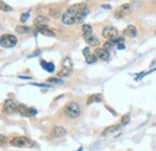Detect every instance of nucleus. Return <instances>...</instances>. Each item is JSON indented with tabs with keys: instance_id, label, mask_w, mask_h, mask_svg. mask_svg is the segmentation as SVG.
Instances as JSON below:
<instances>
[{
	"instance_id": "obj_2",
	"label": "nucleus",
	"mask_w": 156,
	"mask_h": 151,
	"mask_svg": "<svg viewBox=\"0 0 156 151\" xmlns=\"http://www.w3.org/2000/svg\"><path fill=\"white\" fill-rule=\"evenodd\" d=\"M81 113H82V107L78 102H70L64 108V114L68 119H76L81 115Z\"/></svg>"
},
{
	"instance_id": "obj_24",
	"label": "nucleus",
	"mask_w": 156,
	"mask_h": 151,
	"mask_svg": "<svg viewBox=\"0 0 156 151\" xmlns=\"http://www.w3.org/2000/svg\"><path fill=\"white\" fill-rule=\"evenodd\" d=\"M113 44H114V42L109 40V41H107V42H106V43L103 44V48H105V49H107V51L109 52V49H111V48L113 47Z\"/></svg>"
},
{
	"instance_id": "obj_13",
	"label": "nucleus",
	"mask_w": 156,
	"mask_h": 151,
	"mask_svg": "<svg viewBox=\"0 0 156 151\" xmlns=\"http://www.w3.org/2000/svg\"><path fill=\"white\" fill-rule=\"evenodd\" d=\"M120 127H121V125H112V126H108V127H106L103 131H102V136L105 137V136H108V134H111V133H114V132H117L118 130H120Z\"/></svg>"
},
{
	"instance_id": "obj_30",
	"label": "nucleus",
	"mask_w": 156,
	"mask_h": 151,
	"mask_svg": "<svg viewBox=\"0 0 156 151\" xmlns=\"http://www.w3.org/2000/svg\"><path fill=\"white\" fill-rule=\"evenodd\" d=\"M48 82H53V83H60V80H59V79H57V78H49V79H48Z\"/></svg>"
},
{
	"instance_id": "obj_29",
	"label": "nucleus",
	"mask_w": 156,
	"mask_h": 151,
	"mask_svg": "<svg viewBox=\"0 0 156 151\" xmlns=\"http://www.w3.org/2000/svg\"><path fill=\"white\" fill-rule=\"evenodd\" d=\"M49 13H51V16H52V17H54V18L59 16V11H58V10H55V11H54V10H51V12H49Z\"/></svg>"
},
{
	"instance_id": "obj_18",
	"label": "nucleus",
	"mask_w": 156,
	"mask_h": 151,
	"mask_svg": "<svg viewBox=\"0 0 156 151\" xmlns=\"http://www.w3.org/2000/svg\"><path fill=\"white\" fill-rule=\"evenodd\" d=\"M62 68H66V70H68V71H72V68H73V62H72V60H71L68 57H66V58L62 60Z\"/></svg>"
},
{
	"instance_id": "obj_21",
	"label": "nucleus",
	"mask_w": 156,
	"mask_h": 151,
	"mask_svg": "<svg viewBox=\"0 0 156 151\" xmlns=\"http://www.w3.org/2000/svg\"><path fill=\"white\" fill-rule=\"evenodd\" d=\"M16 31L18 34H28L30 31V28L27 25H18V27H16Z\"/></svg>"
},
{
	"instance_id": "obj_5",
	"label": "nucleus",
	"mask_w": 156,
	"mask_h": 151,
	"mask_svg": "<svg viewBox=\"0 0 156 151\" xmlns=\"http://www.w3.org/2000/svg\"><path fill=\"white\" fill-rule=\"evenodd\" d=\"M18 106L19 103L15 102L13 100H6L4 103V110L7 114H16L18 113Z\"/></svg>"
},
{
	"instance_id": "obj_3",
	"label": "nucleus",
	"mask_w": 156,
	"mask_h": 151,
	"mask_svg": "<svg viewBox=\"0 0 156 151\" xmlns=\"http://www.w3.org/2000/svg\"><path fill=\"white\" fill-rule=\"evenodd\" d=\"M11 145L17 146V148H34L35 146V142L31 140L27 137H16L11 140Z\"/></svg>"
},
{
	"instance_id": "obj_19",
	"label": "nucleus",
	"mask_w": 156,
	"mask_h": 151,
	"mask_svg": "<svg viewBox=\"0 0 156 151\" xmlns=\"http://www.w3.org/2000/svg\"><path fill=\"white\" fill-rule=\"evenodd\" d=\"M41 65H42V67H43L46 71H48V72H53L54 68H55V66H54L53 62H47V61L41 60Z\"/></svg>"
},
{
	"instance_id": "obj_11",
	"label": "nucleus",
	"mask_w": 156,
	"mask_h": 151,
	"mask_svg": "<svg viewBox=\"0 0 156 151\" xmlns=\"http://www.w3.org/2000/svg\"><path fill=\"white\" fill-rule=\"evenodd\" d=\"M82 32H83L84 41H87L89 37H91V36H93V28H91V25H90V24H83Z\"/></svg>"
},
{
	"instance_id": "obj_33",
	"label": "nucleus",
	"mask_w": 156,
	"mask_h": 151,
	"mask_svg": "<svg viewBox=\"0 0 156 151\" xmlns=\"http://www.w3.org/2000/svg\"><path fill=\"white\" fill-rule=\"evenodd\" d=\"M155 1H156V0H155Z\"/></svg>"
},
{
	"instance_id": "obj_15",
	"label": "nucleus",
	"mask_w": 156,
	"mask_h": 151,
	"mask_svg": "<svg viewBox=\"0 0 156 151\" xmlns=\"http://www.w3.org/2000/svg\"><path fill=\"white\" fill-rule=\"evenodd\" d=\"M89 13V8L87 7V6H84L81 11H79V13H78V16H77V21H76V23H81V22H83V19L87 17V15Z\"/></svg>"
},
{
	"instance_id": "obj_26",
	"label": "nucleus",
	"mask_w": 156,
	"mask_h": 151,
	"mask_svg": "<svg viewBox=\"0 0 156 151\" xmlns=\"http://www.w3.org/2000/svg\"><path fill=\"white\" fill-rule=\"evenodd\" d=\"M123 16H124V11H123L121 8L117 10V11H115V13H114V17H115V18H121Z\"/></svg>"
},
{
	"instance_id": "obj_6",
	"label": "nucleus",
	"mask_w": 156,
	"mask_h": 151,
	"mask_svg": "<svg viewBox=\"0 0 156 151\" xmlns=\"http://www.w3.org/2000/svg\"><path fill=\"white\" fill-rule=\"evenodd\" d=\"M118 30H117V28H114V27H106V28H103V30H102V36L105 37V38H107L108 41L111 40V41H113V40H115L117 37H118Z\"/></svg>"
},
{
	"instance_id": "obj_14",
	"label": "nucleus",
	"mask_w": 156,
	"mask_h": 151,
	"mask_svg": "<svg viewBox=\"0 0 156 151\" xmlns=\"http://www.w3.org/2000/svg\"><path fill=\"white\" fill-rule=\"evenodd\" d=\"M37 30L40 34L45 35V36H48V37H55V32L49 29L48 27H41V28H37Z\"/></svg>"
},
{
	"instance_id": "obj_4",
	"label": "nucleus",
	"mask_w": 156,
	"mask_h": 151,
	"mask_svg": "<svg viewBox=\"0 0 156 151\" xmlns=\"http://www.w3.org/2000/svg\"><path fill=\"white\" fill-rule=\"evenodd\" d=\"M17 42H18L17 37L11 35V34H5L0 38V43H1V46L4 48H12V47H15L17 44Z\"/></svg>"
},
{
	"instance_id": "obj_12",
	"label": "nucleus",
	"mask_w": 156,
	"mask_h": 151,
	"mask_svg": "<svg viewBox=\"0 0 156 151\" xmlns=\"http://www.w3.org/2000/svg\"><path fill=\"white\" fill-rule=\"evenodd\" d=\"M47 23H48V18H47V17H45V16H38V17H36V18H35V21H34V24H35L37 28L46 27V25H47Z\"/></svg>"
},
{
	"instance_id": "obj_10",
	"label": "nucleus",
	"mask_w": 156,
	"mask_h": 151,
	"mask_svg": "<svg viewBox=\"0 0 156 151\" xmlns=\"http://www.w3.org/2000/svg\"><path fill=\"white\" fill-rule=\"evenodd\" d=\"M83 54L85 55V61L88 62V64H94V62H96L97 60V57L95 55V53H90V51H89V48H85L84 51H83Z\"/></svg>"
},
{
	"instance_id": "obj_20",
	"label": "nucleus",
	"mask_w": 156,
	"mask_h": 151,
	"mask_svg": "<svg viewBox=\"0 0 156 151\" xmlns=\"http://www.w3.org/2000/svg\"><path fill=\"white\" fill-rule=\"evenodd\" d=\"M85 42H87V44H88V46H90V47H98V46H100V41H98L94 35L91 36V37H89Z\"/></svg>"
},
{
	"instance_id": "obj_8",
	"label": "nucleus",
	"mask_w": 156,
	"mask_h": 151,
	"mask_svg": "<svg viewBox=\"0 0 156 151\" xmlns=\"http://www.w3.org/2000/svg\"><path fill=\"white\" fill-rule=\"evenodd\" d=\"M95 55L97 57V59H101L103 61L109 59V52L105 48H96L95 49Z\"/></svg>"
},
{
	"instance_id": "obj_31",
	"label": "nucleus",
	"mask_w": 156,
	"mask_h": 151,
	"mask_svg": "<svg viewBox=\"0 0 156 151\" xmlns=\"http://www.w3.org/2000/svg\"><path fill=\"white\" fill-rule=\"evenodd\" d=\"M124 44L123 43H118V49H124Z\"/></svg>"
},
{
	"instance_id": "obj_9",
	"label": "nucleus",
	"mask_w": 156,
	"mask_h": 151,
	"mask_svg": "<svg viewBox=\"0 0 156 151\" xmlns=\"http://www.w3.org/2000/svg\"><path fill=\"white\" fill-rule=\"evenodd\" d=\"M66 134V130L61 126H55L52 131H51V136L53 138H61Z\"/></svg>"
},
{
	"instance_id": "obj_23",
	"label": "nucleus",
	"mask_w": 156,
	"mask_h": 151,
	"mask_svg": "<svg viewBox=\"0 0 156 151\" xmlns=\"http://www.w3.org/2000/svg\"><path fill=\"white\" fill-rule=\"evenodd\" d=\"M0 6H1V10H2V11H7V12H11V11L13 10V8H12V7L10 6V5H6V4L4 2V1H1V2H0Z\"/></svg>"
},
{
	"instance_id": "obj_27",
	"label": "nucleus",
	"mask_w": 156,
	"mask_h": 151,
	"mask_svg": "<svg viewBox=\"0 0 156 151\" xmlns=\"http://www.w3.org/2000/svg\"><path fill=\"white\" fill-rule=\"evenodd\" d=\"M120 8L125 12V11H130V10L132 8V6H131L130 4H124V5H121V6H120Z\"/></svg>"
},
{
	"instance_id": "obj_7",
	"label": "nucleus",
	"mask_w": 156,
	"mask_h": 151,
	"mask_svg": "<svg viewBox=\"0 0 156 151\" xmlns=\"http://www.w3.org/2000/svg\"><path fill=\"white\" fill-rule=\"evenodd\" d=\"M18 113L21 114V115H23V117H34V115H36V109L35 108H29V107H25L24 104H21L19 103V106H18Z\"/></svg>"
},
{
	"instance_id": "obj_32",
	"label": "nucleus",
	"mask_w": 156,
	"mask_h": 151,
	"mask_svg": "<svg viewBox=\"0 0 156 151\" xmlns=\"http://www.w3.org/2000/svg\"><path fill=\"white\" fill-rule=\"evenodd\" d=\"M106 108H107V109H108L109 112H112V113H113V115H117V113H115V112H114V110H113L112 108H109V107H106Z\"/></svg>"
},
{
	"instance_id": "obj_28",
	"label": "nucleus",
	"mask_w": 156,
	"mask_h": 151,
	"mask_svg": "<svg viewBox=\"0 0 156 151\" xmlns=\"http://www.w3.org/2000/svg\"><path fill=\"white\" fill-rule=\"evenodd\" d=\"M28 18H29V13H23V15L21 16V22H22V23H25V22L28 21Z\"/></svg>"
},
{
	"instance_id": "obj_16",
	"label": "nucleus",
	"mask_w": 156,
	"mask_h": 151,
	"mask_svg": "<svg viewBox=\"0 0 156 151\" xmlns=\"http://www.w3.org/2000/svg\"><path fill=\"white\" fill-rule=\"evenodd\" d=\"M124 35H127V36H130V37H136V36H137V29H136V27L128 25L124 30Z\"/></svg>"
},
{
	"instance_id": "obj_25",
	"label": "nucleus",
	"mask_w": 156,
	"mask_h": 151,
	"mask_svg": "<svg viewBox=\"0 0 156 151\" xmlns=\"http://www.w3.org/2000/svg\"><path fill=\"white\" fill-rule=\"evenodd\" d=\"M130 122V117L126 114V115H124L123 118H121V121H120V123L123 125V126H125V125H127Z\"/></svg>"
},
{
	"instance_id": "obj_17",
	"label": "nucleus",
	"mask_w": 156,
	"mask_h": 151,
	"mask_svg": "<svg viewBox=\"0 0 156 151\" xmlns=\"http://www.w3.org/2000/svg\"><path fill=\"white\" fill-rule=\"evenodd\" d=\"M102 101V95L101 94H95V95H91L88 101H87V104H91L94 102H101Z\"/></svg>"
},
{
	"instance_id": "obj_22",
	"label": "nucleus",
	"mask_w": 156,
	"mask_h": 151,
	"mask_svg": "<svg viewBox=\"0 0 156 151\" xmlns=\"http://www.w3.org/2000/svg\"><path fill=\"white\" fill-rule=\"evenodd\" d=\"M71 73V71H68V70H66V68H61V71H59L58 72V77H67L68 74Z\"/></svg>"
},
{
	"instance_id": "obj_1",
	"label": "nucleus",
	"mask_w": 156,
	"mask_h": 151,
	"mask_svg": "<svg viewBox=\"0 0 156 151\" xmlns=\"http://www.w3.org/2000/svg\"><path fill=\"white\" fill-rule=\"evenodd\" d=\"M83 7H84L83 4H76V5L70 6V7L64 12V15L61 16L62 23L66 24V25H72V24H75L76 21H77V16H78L79 11H81Z\"/></svg>"
}]
</instances>
